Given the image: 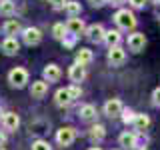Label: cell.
<instances>
[{
  "label": "cell",
  "instance_id": "1",
  "mask_svg": "<svg viewBox=\"0 0 160 150\" xmlns=\"http://www.w3.org/2000/svg\"><path fill=\"white\" fill-rule=\"evenodd\" d=\"M114 22H116L118 28H122V30H132L136 26V16H134L130 10L122 8V10H118V12L114 14Z\"/></svg>",
  "mask_w": 160,
  "mask_h": 150
},
{
  "label": "cell",
  "instance_id": "2",
  "mask_svg": "<svg viewBox=\"0 0 160 150\" xmlns=\"http://www.w3.org/2000/svg\"><path fill=\"white\" fill-rule=\"evenodd\" d=\"M8 80L14 88H22V86H26V82H28V72L24 68H12L10 74H8Z\"/></svg>",
  "mask_w": 160,
  "mask_h": 150
},
{
  "label": "cell",
  "instance_id": "3",
  "mask_svg": "<svg viewBox=\"0 0 160 150\" xmlns=\"http://www.w3.org/2000/svg\"><path fill=\"white\" fill-rule=\"evenodd\" d=\"M74 138H76V130L72 126H64L56 132V142L60 146H70V144L74 142Z\"/></svg>",
  "mask_w": 160,
  "mask_h": 150
},
{
  "label": "cell",
  "instance_id": "4",
  "mask_svg": "<svg viewBox=\"0 0 160 150\" xmlns=\"http://www.w3.org/2000/svg\"><path fill=\"white\" fill-rule=\"evenodd\" d=\"M86 38L90 40V42H104V36H106V30H104L102 24H92V26L86 28Z\"/></svg>",
  "mask_w": 160,
  "mask_h": 150
},
{
  "label": "cell",
  "instance_id": "5",
  "mask_svg": "<svg viewBox=\"0 0 160 150\" xmlns=\"http://www.w3.org/2000/svg\"><path fill=\"white\" fill-rule=\"evenodd\" d=\"M144 46H146V36L142 32H134L128 36V48L132 52H142Z\"/></svg>",
  "mask_w": 160,
  "mask_h": 150
},
{
  "label": "cell",
  "instance_id": "6",
  "mask_svg": "<svg viewBox=\"0 0 160 150\" xmlns=\"http://www.w3.org/2000/svg\"><path fill=\"white\" fill-rule=\"evenodd\" d=\"M22 40L24 44H28V46H36V44L42 40V32H40L38 28H24L22 30Z\"/></svg>",
  "mask_w": 160,
  "mask_h": 150
},
{
  "label": "cell",
  "instance_id": "7",
  "mask_svg": "<svg viewBox=\"0 0 160 150\" xmlns=\"http://www.w3.org/2000/svg\"><path fill=\"white\" fill-rule=\"evenodd\" d=\"M122 110H124V106H122V102H120L118 98H112V100H108V102L104 104V114L110 116V118L120 116V114H122Z\"/></svg>",
  "mask_w": 160,
  "mask_h": 150
},
{
  "label": "cell",
  "instance_id": "8",
  "mask_svg": "<svg viewBox=\"0 0 160 150\" xmlns=\"http://www.w3.org/2000/svg\"><path fill=\"white\" fill-rule=\"evenodd\" d=\"M66 32L68 34H74L76 38L80 36V34L86 32V26H84L82 18H70L68 22H66Z\"/></svg>",
  "mask_w": 160,
  "mask_h": 150
},
{
  "label": "cell",
  "instance_id": "9",
  "mask_svg": "<svg viewBox=\"0 0 160 150\" xmlns=\"http://www.w3.org/2000/svg\"><path fill=\"white\" fill-rule=\"evenodd\" d=\"M124 60H126V52H124V48H110L108 50V62L112 64V66H120V64H124Z\"/></svg>",
  "mask_w": 160,
  "mask_h": 150
},
{
  "label": "cell",
  "instance_id": "10",
  "mask_svg": "<svg viewBox=\"0 0 160 150\" xmlns=\"http://www.w3.org/2000/svg\"><path fill=\"white\" fill-rule=\"evenodd\" d=\"M2 124L6 130H16L20 126V118L16 112H4L2 114Z\"/></svg>",
  "mask_w": 160,
  "mask_h": 150
},
{
  "label": "cell",
  "instance_id": "11",
  "mask_svg": "<svg viewBox=\"0 0 160 150\" xmlns=\"http://www.w3.org/2000/svg\"><path fill=\"white\" fill-rule=\"evenodd\" d=\"M68 76H70V80H72L74 84H78V82L84 80V76H86V70H84V66H80V64L74 62L72 66L68 68Z\"/></svg>",
  "mask_w": 160,
  "mask_h": 150
},
{
  "label": "cell",
  "instance_id": "12",
  "mask_svg": "<svg viewBox=\"0 0 160 150\" xmlns=\"http://www.w3.org/2000/svg\"><path fill=\"white\" fill-rule=\"evenodd\" d=\"M46 92H48V82H44V80H36L30 86V96L32 98H44Z\"/></svg>",
  "mask_w": 160,
  "mask_h": 150
},
{
  "label": "cell",
  "instance_id": "13",
  "mask_svg": "<svg viewBox=\"0 0 160 150\" xmlns=\"http://www.w3.org/2000/svg\"><path fill=\"white\" fill-rule=\"evenodd\" d=\"M60 76H62V72H60V68L56 64H48L46 68H44V82H58Z\"/></svg>",
  "mask_w": 160,
  "mask_h": 150
},
{
  "label": "cell",
  "instance_id": "14",
  "mask_svg": "<svg viewBox=\"0 0 160 150\" xmlns=\"http://www.w3.org/2000/svg\"><path fill=\"white\" fill-rule=\"evenodd\" d=\"M136 136H138V132H122L118 136V142H120V146H124V148H136Z\"/></svg>",
  "mask_w": 160,
  "mask_h": 150
},
{
  "label": "cell",
  "instance_id": "15",
  "mask_svg": "<svg viewBox=\"0 0 160 150\" xmlns=\"http://www.w3.org/2000/svg\"><path fill=\"white\" fill-rule=\"evenodd\" d=\"M92 60H94V54H92V50H90V48H80L78 52H76V64H80V66L86 68Z\"/></svg>",
  "mask_w": 160,
  "mask_h": 150
},
{
  "label": "cell",
  "instance_id": "16",
  "mask_svg": "<svg viewBox=\"0 0 160 150\" xmlns=\"http://www.w3.org/2000/svg\"><path fill=\"white\" fill-rule=\"evenodd\" d=\"M2 30H4V34H8V38H14V34H18L20 30H22V26H20V22L16 18H8L6 22H4Z\"/></svg>",
  "mask_w": 160,
  "mask_h": 150
},
{
  "label": "cell",
  "instance_id": "17",
  "mask_svg": "<svg viewBox=\"0 0 160 150\" xmlns=\"http://www.w3.org/2000/svg\"><path fill=\"white\" fill-rule=\"evenodd\" d=\"M54 100H56V104H58L60 108L70 106L72 98H70V94H68V88H60V90H56V94H54Z\"/></svg>",
  "mask_w": 160,
  "mask_h": 150
},
{
  "label": "cell",
  "instance_id": "18",
  "mask_svg": "<svg viewBox=\"0 0 160 150\" xmlns=\"http://www.w3.org/2000/svg\"><path fill=\"white\" fill-rule=\"evenodd\" d=\"M2 50H4V54H8V56H14V54L20 50L18 40H16V38H6V40L2 42Z\"/></svg>",
  "mask_w": 160,
  "mask_h": 150
},
{
  "label": "cell",
  "instance_id": "19",
  "mask_svg": "<svg viewBox=\"0 0 160 150\" xmlns=\"http://www.w3.org/2000/svg\"><path fill=\"white\" fill-rule=\"evenodd\" d=\"M120 40H122V36H120L118 30H106L104 42L108 44V48H116V46H120Z\"/></svg>",
  "mask_w": 160,
  "mask_h": 150
},
{
  "label": "cell",
  "instance_id": "20",
  "mask_svg": "<svg viewBox=\"0 0 160 150\" xmlns=\"http://www.w3.org/2000/svg\"><path fill=\"white\" fill-rule=\"evenodd\" d=\"M106 136V128L102 126V124H94L92 128H90V138H92V142H100V140H104Z\"/></svg>",
  "mask_w": 160,
  "mask_h": 150
},
{
  "label": "cell",
  "instance_id": "21",
  "mask_svg": "<svg viewBox=\"0 0 160 150\" xmlns=\"http://www.w3.org/2000/svg\"><path fill=\"white\" fill-rule=\"evenodd\" d=\"M64 10L68 12L70 18H78V14L82 12V6H80V2H76V0H68L66 6H64Z\"/></svg>",
  "mask_w": 160,
  "mask_h": 150
},
{
  "label": "cell",
  "instance_id": "22",
  "mask_svg": "<svg viewBox=\"0 0 160 150\" xmlns=\"http://www.w3.org/2000/svg\"><path fill=\"white\" fill-rule=\"evenodd\" d=\"M150 126V118L146 114H136V118H134V128L138 130V132H142V130H146Z\"/></svg>",
  "mask_w": 160,
  "mask_h": 150
},
{
  "label": "cell",
  "instance_id": "23",
  "mask_svg": "<svg viewBox=\"0 0 160 150\" xmlns=\"http://www.w3.org/2000/svg\"><path fill=\"white\" fill-rule=\"evenodd\" d=\"M80 118L82 120H94L96 118V108H94L92 104H84V106L80 108Z\"/></svg>",
  "mask_w": 160,
  "mask_h": 150
},
{
  "label": "cell",
  "instance_id": "24",
  "mask_svg": "<svg viewBox=\"0 0 160 150\" xmlns=\"http://www.w3.org/2000/svg\"><path fill=\"white\" fill-rule=\"evenodd\" d=\"M14 10H16V6H14L12 0H4V2H0V14H2V16H12Z\"/></svg>",
  "mask_w": 160,
  "mask_h": 150
},
{
  "label": "cell",
  "instance_id": "25",
  "mask_svg": "<svg viewBox=\"0 0 160 150\" xmlns=\"http://www.w3.org/2000/svg\"><path fill=\"white\" fill-rule=\"evenodd\" d=\"M52 34H54V38L62 40V38H64V34H66V24H62V22L54 24V28H52Z\"/></svg>",
  "mask_w": 160,
  "mask_h": 150
},
{
  "label": "cell",
  "instance_id": "26",
  "mask_svg": "<svg viewBox=\"0 0 160 150\" xmlns=\"http://www.w3.org/2000/svg\"><path fill=\"white\" fill-rule=\"evenodd\" d=\"M120 116H122L124 124H134V118H136V114H134V112H132V110H130V108H124Z\"/></svg>",
  "mask_w": 160,
  "mask_h": 150
},
{
  "label": "cell",
  "instance_id": "27",
  "mask_svg": "<svg viewBox=\"0 0 160 150\" xmlns=\"http://www.w3.org/2000/svg\"><path fill=\"white\" fill-rule=\"evenodd\" d=\"M68 94H70V98H72V102L76 98H80V94H82V90H80L78 84H72V86H68Z\"/></svg>",
  "mask_w": 160,
  "mask_h": 150
},
{
  "label": "cell",
  "instance_id": "28",
  "mask_svg": "<svg viewBox=\"0 0 160 150\" xmlns=\"http://www.w3.org/2000/svg\"><path fill=\"white\" fill-rule=\"evenodd\" d=\"M62 44H64V46H66V48H72L74 46V44H76V36H74V34H64V38H62Z\"/></svg>",
  "mask_w": 160,
  "mask_h": 150
},
{
  "label": "cell",
  "instance_id": "29",
  "mask_svg": "<svg viewBox=\"0 0 160 150\" xmlns=\"http://www.w3.org/2000/svg\"><path fill=\"white\" fill-rule=\"evenodd\" d=\"M32 150H52V148L46 140H36V142H32Z\"/></svg>",
  "mask_w": 160,
  "mask_h": 150
},
{
  "label": "cell",
  "instance_id": "30",
  "mask_svg": "<svg viewBox=\"0 0 160 150\" xmlns=\"http://www.w3.org/2000/svg\"><path fill=\"white\" fill-rule=\"evenodd\" d=\"M66 2L68 0H50V4H52L54 10H62L64 6H66Z\"/></svg>",
  "mask_w": 160,
  "mask_h": 150
},
{
  "label": "cell",
  "instance_id": "31",
  "mask_svg": "<svg viewBox=\"0 0 160 150\" xmlns=\"http://www.w3.org/2000/svg\"><path fill=\"white\" fill-rule=\"evenodd\" d=\"M152 104L154 106H160V88H156L152 92Z\"/></svg>",
  "mask_w": 160,
  "mask_h": 150
},
{
  "label": "cell",
  "instance_id": "32",
  "mask_svg": "<svg viewBox=\"0 0 160 150\" xmlns=\"http://www.w3.org/2000/svg\"><path fill=\"white\" fill-rule=\"evenodd\" d=\"M130 4H132L134 8H144V4H146V0H128Z\"/></svg>",
  "mask_w": 160,
  "mask_h": 150
},
{
  "label": "cell",
  "instance_id": "33",
  "mask_svg": "<svg viewBox=\"0 0 160 150\" xmlns=\"http://www.w3.org/2000/svg\"><path fill=\"white\" fill-rule=\"evenodd\" d=\"M88 2H90V4H92V6H94V8H102V6H104V4H108V2H106V0H88Z\"/></svg>",
  "mask_w": 160,
  "mask_h": 150
},
{
  "label": "cell",
  "instance_id": "34",
  "mask_svg": "<svg viewBox=\"0 0 160 150\" xmlns=\"http://www.w3.org/2000/svg\"><path fill=\"white\" fill-rule=\"evenodd\" d=\"M108 4H112V6H120V4H124L126 0H106Z\"/></svg>",
  "mask_w": 160,
  "mask_h": 150
},
{
  "label": "cell",
  "instance_id": "35",
  "mask_svg": "<svg viewBox=\"0 0 160 150\" xmlns=\"http://www.w3.org/2000/svg\"><path fill=\"white\" fill-rule=\"evenodd\" d=\"M4 142H6V136H4V132H0V146H2Z\"/></svg>",
  "mask_w": 160,
  "mask_h": 150
},
{
  "label": "cell",
  "instance_id": "36",
  "mask_svg": "<svg viewBox=\"0 0 160 150\" xmlns=\"http://www.w3.org/2000/svg\"><path fill=\"white\" fill-rule=\"evenodd\" d=\"M156 14H158V16H160V2L156 4Z\"/></svg>",
  "mask_w": 160,
  "mask_h": 150
},
{
  "label": "cell",
  "instance_id": "37",
  "mask_svg": "<svg viewBox=\"0 0 160 150\" xmlns=\"http://www.w3.org/2000/svg\"><path fill=\"white\" fill-rule=\"evenodd\" d=\"M90 150H102V148H98V146H94V148H90Z\"/></svg>",
  "mask_w": 160,
  "mask_h": 150
},
{
  "label": "cell",
  "instance_id": "38",
  "mask_svg": "<svg viewBox=\"0 0 160 150\" xmlns=\"http://www.w3.org/2000/svg\"><path fill=\"white\" fill-rule=\"evenodd\" d=\"M154 2H156V4H158V2H160V0H154Z\"/></svg>",
  "mask_w": 160,
  "mask_h": 150
},
{
  "label": "cell",
  "instance_id": "39",
  "mask_svg": "<svg viewBox=\"0 0 160 150\" xmlns=\"http://www.w3.org/2000/svg\"><path fill=\"white\" fill-rule=\"evenodd\" d=\"M0 2H4V0H0Z\"/></svg>",
  "mask_w": 160,
  "mask_h": 150
},
{
  "label": "cell",
  "instance_id": "40",
  "mask_svg": "<svg viewBox=\"0 0 160 150\" xmlns=\"http://www.w3.org/2000/svg\"><path fill=\"white\" fill-rule=\"evenodd\" d=\"M0 150H4V148H0Z\"/></svg>",
  "mask_w": 160,
  "mask_h": 150
},
{
  "label": "cell",
  "instance_id": "41",
  "mask_svg": "<svg viewBox=\"0 0 160 150\" xmlns=\"http://www.w3.org/2000/svg\"><path fill=\"white\" fill-rule=\"evenodd\" d=\"M142 150H146V148H142Z\"/></svg>",
  "mask_w": 160,
  "mask_h": 150
},
{
  "label": "cell",
  "instance_id": "42",
  "mask_svg": "<svg viewBox=\"0 0 160 150\" xmlns=\"http://www.w3.org/2000/svg\"><path fill=\"white\" fill-rule=\"evenodd\" d=\"M0 114H2V112H0Z\"/></svg>",
  "mask_w": 160,
  "mask_h": 150
}]
</instances>
